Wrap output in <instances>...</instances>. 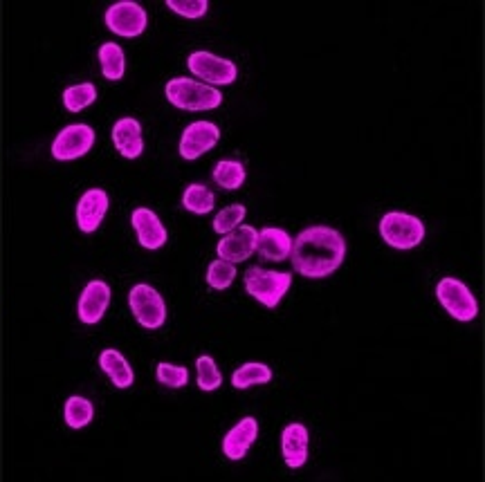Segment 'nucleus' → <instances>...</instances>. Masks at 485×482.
I'll use <instances>...</instances> for the list:
<instances>
[{
	"label": "nucleus",
	"instance_id": "5",
	"mask_svg": "<svg viewBox=\"0 0 485 482\" xmlns=\"http://www.w3.org/2000/svg\"><path fill=\"white\" fill-rule=\"evenodd\" d=\"M436 296L441 301V305L450 312L454 319L459 321H472L479 314V304L472 296V292L468 290L465 283H461L459 278H441L436 285Z\"/></svg>",
	"mask_w": 485,
	"mask_h": 482
},
{
	"label": "nucleus",
	"instance_id": "6",
	"mask_svg": "<svg viewBox=\"0 0 485 482\" xmlns=\"http://www.w3.org/2000/svg\"><path fill=\"white\" fill-rule=\"evenodd\" d=\"M129 305L131 312L135 314L138 323L146 330H158L162 328L164 321H167V305L164 299L158 294V290H153L150 285H135L129 294Z\"/></svg>",
	"mask_w": 485,
	"mask_h": 482
},
{
	"label": "nucleus",
	"instance_id": "21",
	"mask_svg": "<svg viewBox=\"0 0 485 482\" xmlns=\"http://www.w3.org/2000/svg\"><path fill=\"white\" fill-rule=\"evenodd\" d=\"M272 380V371L266 366V363H243L237 372L232 375V386L234 389L243 390L249 389V386H261L267 384Z\"/></svg>",
	"mask_w": 485,
	"mask_h": 482
},
{
	"label": "nucleus",
	"instance_id": "25",
	"mask_svg": "<svg viewBox=\"0 0 485 482\" xmlns=\"http://www.w3.org/2000/svg\"><path fill=\"white\" fill-rule=\"evenodd\" d=\"M97 99V88L92 83H79V86H70L63 92V106L70 112H82L83 108L91 106Z\"/></svg>",
	"mask_w": 485,
	"mask_h": 482
},
{
	"label": "nucleus",
	"instance_id": "3",
	"mask_svg": "<svg viewBox=\"0 0 485 482\" xmlns=\"http://www.w3.org/2000/svg\"><path fill=\"white\" fill-rule=\"evenodd\" d=\"M380 236L393 249H413L425 238V225L421 218L403 211H389L380 220Z\"/></svg>",
	"mask_w": 485,
	"mask_h": 482
},
{
	"label": "nucleus",
	"instance_id": "12",
	"mask_svg": "<svg viewBox=\"0 0 485 482\" xmlns=\"http://www.w3.org/2000/svg\"><path fill=\"white\" fill-rule=\"evenodd\" d=\"M108 211V196L103 188H91L82 196L77 205V225L83 234H92L102 225Z\"/></svg>",
	"mask_w": 485,
	"mask_h": 482
},
{
	"label": "nucleus",
	"instance_id": "20",
	"mask_svg": "<svg viewBox=\"0 0 485 482\" xmlns=\"http://www.w3.org/2000/svg\"><path fill=\"white\" fill-rule=\"evenodd\" d=\"M99 63H102V72L108 82H120L126 72L124 52L115 43H103L99 47Z\"/></svg>",
	"mask_w": 485,
	"mask_h": 482
},
{
	"label": "nucleus",
	"instance_id": "27",
	"mask_svg": "<svg viewBox=\"0 0 485 482\" xmlns=\"http://www.w3.org/2000/svg\"><path fill=\"white\" fill-rule=\"evenodd\" d=\"M196 368H198V386H200L202 390L220 389V384H223V375H220L214 359L202 354V357H198Z\"/></svg>",
	"mask_w": 485,
	"mask_h": 482
},
{
	"label": "nucleus",
	"instance_id": "11",
	"mask_svg": "<svg viewBox=\"0 0 485 482\" xmlns=\"http://www.w3.org/2000/svg\"><path fill=\"white\" fill-rule=\"evenodd\" d=\"M220 140L218 126L211 121H194L182 132L180 140V155L185 159H198L207 150L214 149Z\"/></svg>",
	"mask_w": 485,
	"mask_h": 482
},
{
	"label": "nucleus",
	"instance_id": "9",
	"mask_svg": "<svg viewBox=\"0 0 485 482\" xmlns=\"http://www.w3.org/2000/svg\"><path fill=\"white\" fill-rule=\"evenodd\" d=\"M95 144V130L86 124H73L63 129L52 141V155L59 162H68V159H77L86 155Z\"/></svg>",
	"mask_w": 485,
	"mask_h": 482
},
{
	"label": "nucleus",
	"instance_id": "13",
	"mask_svg": "<svg viewBox=\"0 0 485 482\" xmlns=\"http://www.w3.org/2000/svg\"><path fill=\"white\" fill-rule=\"evenodd\" d=\"M108 304H111V287L103 281H91L79 299V319L88 325L99 323Z\"/></svg>",
	"mask_w": 485,
	"mask_h": 482
},
{
	"label": "nucleus",
	"instance_id": "26",
	"mask_svg": "<svg viewBox=\"0 0 485 482\" xmlns=\"http://www.w3.org/2000/svg\"><path fill=\"white\" fill-rule=\"evenodd\" d=\"M234 278H237V265L223 261V258L214 261L209 265V269H207V283L214 290H228L234 283Z\"/></svg>",
	"mask_w": 485,
	"mask_h": 482
},
{
	"label": "nucleus",
	"instance_id": "19",
	"mask_svg": "<svg viewBox=\"0 0 485 482\" xmlns=\"http://www.w3.org/2000/svg\"><path fill=\"white\" fill-rule=\"evenodd\" d=\"M99 366H102V371L111 377V381L117 386V389H129V386H133L135 381L133 368L129 366V362H126L120 352L112 351V348H108V351L99 354Z\"/></svg>",
	"mask_w": 485,
	"mask_h": 482
},
{
	"label": "nucleus",
	"instance_id": "7",
	"mask_svg": "<svg viewBox=\"0 0 485 482\" xmlns=\"http://www.w3.org/2000/svg\"><path fill=\"white\" fill-rule=\"evenodd\" d=\"M108 30L115 32L117 36H124V39H135L146 30V12L133 0H124V3H115L108 7L106 16Z\"/></svg>",
	"mask_w": 485,
	"mask_h": 482
},
{
	"label": "nucleus",
	"instance_id": "22",
	"mask_svg": "<svg viewBox=\"0 0 485 482\" xmlns=\"http://www.w3.org/2000/svg\"><path fill=\"white\" fill-rule=\"evenodd\" d=\"M92 415H95V409H92L91 401L86 397H70L65 401V422H68L70 429H83L92 422Z\"/></svg>",
	"mask_w": 485,
	"mask_h": 482
},
{
	"label": "nucleus",
	"instance_id": "14",
	"mask_svg": "<svg viewBox=\"0 0 485 482\" xmlns=\"http://www.w3.org/2000/svg\"><path fill=\"white\" fill-rule=\"evenodd\" d=\"M131 222H133V229L142 247L160 249L167 243V229L150 209H144V207L135 209L133 216H131Z\"/></svg>",
	"mask_w": 485,
	"mask_h": 482
},
{
	"label": "nucleus",
	"instance_id": "2",
	"mask_svg": "<svg viewBox=\"0 0 485 482\" xmlns=\"http://www.w3.org/2000/svg\"><path fill=\"white\" fill-rule=\"evenodd\" d=\"M167 99L180 111L202 112V111H214L223 103V94L216 88L207 86V83L191 82V79H171L164 88Z\"/></svg>",
	"mask_w": 485,
	"mask_h": 482
},
{
	"label": "nucleus",
	"instance_id": "10",
	"mask_svg": "<svg viewBox=\"0 0 485 482\" xmlns=\"http://www.w3.org/2000/svg\"><path fill=\"white\" fill-rule=\"evenodd\" d=\"M257 240H258V231L249 225H238L237 229L229 231V234L223 236V240L218 243L216 252H218V258L229 263H243L257 252Z\"/></svg>",
	"mask_w": 485,
	"mask_h": 482
},
{
	"label": "nucleus",
	"instance_id": "17",
	"mask_svg": "<svg viewBox=\"0 0 485 482\" xmlns=\"http://www.w3.org/2000/svg\"><path fill=\"white\" fill-rule=\"evenodd\" d=\"M257 252L266 261L281 263L292 254V238L279 227H266V229L258 231Z\"/></svg>",
	"mask_w": 485,
	"mask_h": 482
},
{
	"label": "nucleus",
	"instance_id": "30",
	"mask_svg": "<svg viewBox=\"0 0 485 482\" xmlns=\"http://www.w3.org/2000/svg\"><path fill=\"white\" fill-rule=\"evenodd\" d=\"M169 9L185 18H200L207 14V0H169Z\"/></svg>",
	"mask_w": 485,
	"mask_h": 482
},
{
	"label": "nucleus",
	"instance_id": "29",
	"mask_svg": "<svg viewBox=\"0 0 485 482\" xmlns=\"http://www.w3.org/2000/svg\"><path fill=\"white\" fill-rule=\"evenodd\" d=\"M158 381L169 386V389H182L189 381V371L185 366H176V363H158Z\"/></svg>",
	"mask_w": 485,
	"mask_h": 482
},
{
	"label": "nucleus",
	"instance_id": "18",
	"mask_svg": "<svg viewBox=\"0 0 485 482\" xmlns=\"http://www.w3.org/2000/svg\"><path fill=\"white\" fill-rule=\"evenodd\" d=\"M258 436V424L254 418H243L223 439V453L229 460H243L247 448Z\"/></svg>",
	"mask_w": 485,
	"mask_h": 482
},
{
	"label": "nucleus",
	"instance_id": "28",
	"mask_svg": "<svg viewBox=\"0 0 485 482\" xmlns=\"http://www.w3.org/2000/svg\"><path fill=\"white\" fill-rule=\"evenodd\" d=\"M245 214H247V211H245L243 205L225 207V209L214 218V231L216 234H223V236L229 234V231H234L238 225H241Z\"/></svg>",
	"mask_w": 485,
	"mask_h": 482
},
{
	"label": "nucleus",
	"instance_id": "4",
	"mask_svg": "<svg viewBox=\"0 0 485 482\" xmlns=\"http://www.w3.org/2000/svg\"><path fill=\"white\" fill-rule=\"evenodd\" d=\"M292 276L286 272H267L263 267H249L245 272V290L266 307H276L290 290Z\"/></svg>",
	"mask_w": 485,
	"mask_h": 482
},
{
	"label": "nucleus",
	"instance_id": "16",
	"mask_svg": "<svg viewBox=\"0 0 485 482\" xmlns=\"http://www.w3.org/2000/svg\"><path fill=\"white\" fill-rule=\"evenodd\" d=\"M112 141H115V149L120 150L124 158H140L144 150L142 126H140V121L133 120V117H124V120L117 121V124L112 126Z\"/></svg>",
	"mask_w": 485,
	"mask_h": 482
},
{
	"label": "nucleus",
	"instance_id": "1",
	"mask_svg": "<svg viewBox=\"0 0 485 482\" xmlns=\"http://www.w3.org/2000/svg\"><path fill=\"white\" fill-rule=\"evenodd\" d=\"M292 267L306 278H326L346 256V240L333 227H308L292 240Z\"/></svg>",
	"mask_w": 485,
	"mask_h": 482
},
{
	"label": "nucleus",
	"instance_id": "23",
	"mask_svg": "<svg viewBox=\"0 0 485 482\" xmlns=\"http://www.w3.org/2000/svg\"><path fill=\"white\" fill-rule=\"evenodd\" d=\"M214 179L225 191H237L245 182V167L241 162H234V159H223V162L216 164Z\"/></svg>",
	"mask_w": 485,
	"mask_h": 482
},
{
	"label": "nucleus",
	"instance_id": "8",
	"mask_svg": "<svg viewBox=\"0 0 485 482\" xmlns=\"http://www.w3.org/2000/svg\"><path fill=\"white\" fill-rule=\"evenodd\" d=\"M187 63H189L191 72L202 82H209V86H228V83L237 82V65L229 59L211 54V52H194Z\"/></svg>",
	"mask_w": 485,
	"mask_h": 482
},
{
	"label": "nucleus",
	"instance_id": "24",
	"mask_svg": "<svg viewBox=\"0 0 485 482\" xmlns=\"http://www.w3.org/2000/svg\"><path fill=\"white\" fill-rule=\"evenodd\" d=\"M182 205L191 214H209L214 209V193L202 184H189L185 196H182Z\"/></svg>",
	"mask_w": 485,
	"mask_h": 482
},
{
	"label": "nucleus",
	"instance_id": "15",
	"mask_svg": "<svg viewBox=\"0 0 485 482\" xmlns=\"http://www.w3.org/2000/svg\"><path fill=\"white\" fill-rule=\"evenodd\" d=\"M281 451H284V460L290 469L304 467L308 460V429L299 422L288 424L281 436Z\"/></svg>",
	"mask_w": 485,
	"mask_h": 482
}]
</instances>
